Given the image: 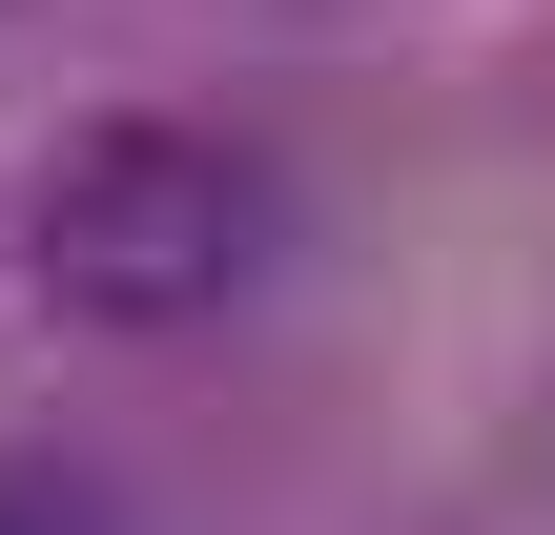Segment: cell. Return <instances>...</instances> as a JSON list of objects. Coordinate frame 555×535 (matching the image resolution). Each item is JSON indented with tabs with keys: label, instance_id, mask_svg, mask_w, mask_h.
Here are the masks:
<instances>
[{
	"label": "cell",
	"instance_id": "obj_1",
	"mask_svg": "<svg viewBox=\"0 0 555 535\" xmlns=\"http://www.w3.org/2000/svg\"><path fill=\"white\" fill-rule=\"evenodd\" d=\"M268 165L227 144V124H185V103H103V124H62V165H41V206H21V268L82 309V330H206V309H247L268 289Z\"/></svg>",
	"mask_w": 555,
	"mask_h": 535
},
{
	"label": "cell",
	"instance_id": "obj_2",
	"mask_svg": "<svg viewBox=\"0 0 555 535\" xmlns=\"http://www.w3.org/2000/svg\"><path fill=\"white\" fill-rule=\"evenodd\" d=\"M0 535H124V495L82 454H0Z\"/></svg>",
	"mask_w": 555,
	"mask_h": 535
}]
</instances>
